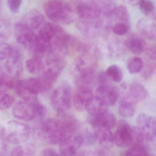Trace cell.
Returning a JSON list of instances; mask_svg holds the SVG:
<instances>
[{
    "label": "cell",
    "instance_id": "cell-43",
    "mask_svg": "<svg viewBox=\"0 0 156 156\" xmlns=\"http://www.w3.org/2000/svg\"><path fill=\"white\" fill-rule=\"evenodd\" d=\"M2 1L0 0V11L2 10Z\"/></svg>",
    "mask_w": 156,
    "mask_h": 156
},
{
    "label": "cell",
    "instance_id": "cell-47",
    "mask_svg": "<svg viewBox=\"0 0 156 156\" xmlns=\"http://www.w3.org/2000/svg\"></svg>",
    "mask_w": 156,
    "mask_h": 156
},
{
    "label": "cell",
    "instance_id": "cell-26",
    "mask_svg": "<svg viewBox=\"0 0 156 156\" xmlns=\"http://www.w3.org/2000/svg\"><path fill=\"white\" fill-rule=\"evenodd\" d=\"M36 151L35 147L32 144L18 145L12 150L10 156H33Z\"/></svg>",
    "mask_w": 156,
    "mask_h": 156
},
{
    "label": "cell",
    "instance_id": "cell-4",
    "mask_svg": "<svg viewBox=\"0 0 156 156\" xmlns=\"http://www.w3.org/2000/svg\"><path fill=\"white\" fill-rule=\"evenodd\" d=\"M44 9L47 16L51 21L68 24L73 21V13L60 0L48 1L45 3Z\"/></svg>",
    "mask_w": 156,
    "mask_h": 156
},
{
    "label": "cell",
    "instance_id": "cell-1",
    "mask_svg": "<svg viewBox=\"0 0 156 156\" xmlns=\"http://www.w3.org/2000/svg\"><path fill=\"white\" fill-rule=\"evenodd\" d=\"M35 130L38 136L53 145H60L73 135L59 118L43 121Z\"/></svg>",
    "mask_w": 156,
    "mask_h": 156
},
{
    "label": "cell",
    "instance_id": "cell-44",
    "mask_svg": "<svg viewBox=\"0 0 156 156\" xmlns=\"http://www.w3.org/2000/svg\"><path fill=\"white\" fill-rule=\"evenodd\" d=\"M3 72L2 66H1V65H0V74H2V73H3Z\"/></svg>",
    "mask_w": 156,
    "mask_h": 156
},
{
    "label": "cell",
    "instance_id": "cell-3",
    "mask_svg": "<svg viewBox=\"0 0 156 156\" xmlns=\"http://www.w3.org/2000/svg\"><path fill=\"white\" fill-rule=\"evenodd\" d=\"M31 133V128L28 125L18 121H11L2 129V136L8 143L18 145L27 141Z\"/></svg>",
    "mask_w": 156,
    "mask_h": 156
},
{
    "label": "cell",
    "instance_id": "cell-37",
    "mask_svg": "<svg viewBox=\"0 0 156 156\" xmlns=\"http://www.w3.org/2000/svg\"><path fill=\"white\" fill-rule=\"evenodd\" d=\"M139 5L141 10L145 13L149 14L155 10L154 4L149 1L140 0Z\"/></svg>",
    "mask_w": 156,
    "mask_h": 156
},
{
    "label": "cell",
    "instance_id": "cell-8",
    "mask_svg": "<svg viewBox=\"0 0 156 156\" xmlns=\"http://www.w3.org/2000/svg\"><path fill=\"white\" fill-rule=\"evenodd\" d=\"M137 127L143 135L144 138L151 142L155 138L156 119L153 115L142 113L137 118Z\"/></svg>",
    "mask_w": 156,
    "mask_h": 156
},
{
    "label": "cell",
    "instance_id": "cell-17",
    "mask_svg": "<svg viewBox=\"0 0 156 156\" xmlns=\"http://www.w3.org/2000/svg\"><path fill=\"white\" fill-rule=\"evenodd\" d=\"M44 22L45 17L43 14L37 9H33L24 15L22 23L34 30L42 25Z\"/></svg>",
    "mask_w": 156,
    "mask_h": 156
},
{
    "label": "cell",
    "instance_id": "cell-18",
    "mask_svg": "<svg viewBox=\"0 0 156 156\" xmlns=\"http://www.w3.org/2000/svg\"><path fill=\"white\" fill-rule=\"evenodd\" d=\"M137 30L144 36L151 40H155L156 26L155 21L150 18L140 19L136 24Z\"/></svg>",
    "mask_w": 156,
    "mask_h": 156
},
{
    "label": "cell",
    "instance_id": "cell-46",
    "mask_svg": "<svg viewBox=\"0 0 156 156\" xmlns=\"http://www.w3.org/2000/svg\"><path fill=\"white\" fill-rule=\"evenodd\" d=\"M0 156H5V155Z\"/></svg>",
    "mask_w": 156,
    "mask_h": 156
},
{
    "label": "cell",
    "instance_id": "cell-9",
    "mask_svg": "<svg viewBox=\"0 0 156 156\" xmlns=\"http://www.w3.org/2000/svg\"><path fill=\"white\" fill-rule=\"evenodd\" d=\"M132 127L129 123L122 120L118 123V127L114 136V142L117 147L125 148L132 144Z\"/></svg>",
    "mask_w": 156,
    "mask_h": 156
},
{
    "label": "cell",
    "instance_id": "cell-15",
    "mask_svg": "<svg viewBox=\"0 0 156 156\" xmlns=\"http://www.w3.org/2000/svg\"><path fill=\"white\" fill-rule=\"evenodd\" d=\"M13 113L16 118L24 121L35 119L34 111L31 104L26 101H19L14 105Z\"/></svg>",
    "mask_w": 156,
    "mask_h": 156
},
{
    "label": "cell",
    "instance_id": "cell-19",
    "mask_svg": "<svg viewBox=\"0 0 156 156\" xmlns=\"http://www.w3.org/2000/svg\"><path fill=\"white\" fill-rule=\"evenodd\" d=\"M96 141L104 148H109L112 147L114 144V136L111 129L107 127L97 128L94 132Z\"/></svg>",
    "mask_w": 156,
    "mask_h": 156
},
{
    "label": "cell",
    "instance_id": "cell-45",
    "mask_svg": "<svg viewBox=\"0 0 156 156\" xmlns=\"http://www.w3.org/2000/svg\"><path fill=\"white\" fill-rule=\"evenodd\" d=\"M99 1H101V2H107V1H111L112 0H98Z\"/></svg>",
    "mask_w": 156,
    "mask_h": 156
},
{
    "label": "cell",
    "instance_id": "cell-13",
    "mask_svg": "<svg viewBox=\"0 0 156 156\" xmlns=\"http://www.w3.org/2000/svg\"><path fill=\"white\" fill-rule=\"evenodd\" d=\"M83 145L81 135H73L60 145L59 153L61 156H74Z\"/></svg>",
    "mask_w": 156,
    "mask_h": 156
},
{
    "label": "cell",
    "instance_id": "cell-12",
    "mask_svg": "<svg viewBox=\"0 0 156 156\" xmlns=\"http://www.w3.org/2000/svg\"><path fill=\"white\" fill-rule=\"evenodd\" d=\"M95 93L96 97L101 100L108 106L114 105L120 96L118 88L111 84L98 86Z\"/></svg>",
    "mask_w": 156,
    "mask_h": 156
},
{
    "label": "cell",
    "instance_id": "cell-31",
    "mask_svg": "<svg viewBox=\"0 0 156 156\" xmlns=\"http://www.w3.org/2000/svg\"><path fill=\"white\" fill-rule=\"evenodd\" d=\"M12 34V28L9 23L4 19H0V43L8 40Z\"/></svg>",
    "mask_w": 156,
    "mask_h": 156
},
{
    "label": "cell",
    "instance_id": "cell-21",
    "mask_svg": "<svg viewBox=\"0 0 156 156\" xmlns=\"http://www.w3.org/2000/svg\"><path fill=\"white\" fill-rule=\"evenodd\" d=\"M108 107L101 100L93 96L88 102L85 110L90 115H97L108 112Z\"/></svg>",
    "mask_w": 156,
    "mask_h": 156
},
{
    "label": "cell",
    "instance_id": "cell-30",
    "mask_svg": "<svg viewBox=\"0 0 156 156\" xmlns=\"http://www.w3.org/2000/svg\"><path fill=\"white\" fill-rule=\"evenodd\" d=\"M146 147L143 144L131 146L122 156H147Z\"/></svg>",
    "mask_w": 156,
    "mask_h": 156
},
{
    "label": "cell",
    "instance_id": "cell-7",
    "mask_svg": "<svg viewBox=\"0 0 156 156\" xmlns=\"http://www.w3.org/2000/svg\"><path fill=\"white\" fill-rule=\"evenodd\" d=\"M66 63L63 58L49 57L44 62L42 76L54 83L65 68Z\"/></svg>",
    "mask_w": 156,
    "mask_h": 156
},
{
    "label": "cell",
    "instance_id": "cell-20",
    "mask_svg": "<svg viewBox=\"0 0 156 156\" xmlns=\"http://www.w3.org/2000/svg\"><path fill=\"white\" fill-rule=\"evenodd\" d=\"M136 103L127 94H125L120 103L119 112L120 115L124 118L132 117L135 113V106Z\"/></svg>",
    "mask_w": 156,
    "mask_h": 156
},
{
    "label": "cell",
    "instance_id": "cell-27",
    "mask_svg": "<svg viewBox=\"0 0 156 156\" xmlns=\"http://www.w3.org/2000/svg\"><path fill=\"white\" fill-rule=\"evenodd\" d=\"M16 82L14 78L5 72L0 74V95L4 94L8 90L14 88Z\"/></svg>",
    "mask_w": 156,
    "mask_h": 156
},
{
    "label": "cell",
    "instance_id": "cell-5",
    "mask_svg": "<svg viewBox=\"0 0 156 156\" xmlns=\"http://www.w3.org/2000/svg\"><path fill=\"white\" fill-rule=\"evenodd\" d=\"M71 89L68 85H62L53 91L50 97L52 108L59 114L67 113L71 105Z\"/></svg>",
    "mask_w": 156,
    "mask_h": 156
},
{
    "label": "cell",
    "instance_id": "cell-22",
    "mask_svg": "<svg viewBox=\"0 0 156 156\" xmlns=\"http://www.w3.org/2000/svg\"><path fill=\"white\" fill-rule=\"evenodd\" d=\"M80 29L86 34L95 35L100 33L103 27V24L100 20H83L79 23Z\"/></svg>",
    "mask_w": 156,
    "mask_h": 156
},
{
    "label": "cell",
    "instance_id": "cell-10",
    "mask_svg": "<svg viewBox=\"0 0 156 156\" xmlns=\"http://www.w3.org/2000/svg\"><path fill=\"white\" fill-rule=\"evenodd\" d=\"M75 13L83 20L98 19L102 14V10L96 4L78 1Z\"/></svg>",
    "mask_w": 156,
    "mask_h": 156
},
{
    "label": "cell",
    "instance_id": "cell-11",
    "mask_svg": "<svg viewBox=\"0 0 156 156\" xmlns=\"http://www.w3.org/2000/svg\"><path fill=\"white\" fill-rule=\"evenodd\" d=\"M14 33L16 41L20 44L29 48L36 36L34 30L22 23H17L15 24Z\"/></svg>",
    "mask_w": 156,
    "mask_h": 156
},
{
    "label": "cell",
    "instance_id": "cell-28",
    "mask_svg": "<svg viewBox=\"0 0 156 156\" xmlns=\"http://www.w3.org/2000/svg\"><path fill=\"white\" fill-rule=\"evenodd\" d=\"M143 62L139 57L130 58L127 63V69L131 74H136L141 72L143 68Z\"/></svg>",
    "mask_w": 156,
    "mask_h": 156
},
{
    "label": "cell",
    "instance_id": "cell-32",
    "mask_svg": "<svg viewBox=\"0 0 156 156\" xmlns=\"http://www.w3.org/2000/svg\"><path fill=\"white\" fill-rule=\"evenodd\" d=\"M31 104L34 111L35 119H42L45 116L47 113V109L45 106L41 103L37 99L31 102H28Z\"/></svg>",
    "mask_w": 156,
    "mask_h": 156
},
{
    "label": "cell",
    "instance_id": "cell-41",
    "mask_svg": "<svg viewBox=\"0 0 156 156\" xmlns=\"http://www.w3.org/2000/svg\"><path fill=\"white\" fill-rule=\"evenodd\" d=\"M111 81H112L106 75L105 72H101L99 74L98 78V82L99 83V86L111 85Z\"/></svg>",
    "mask_w": 156,
    "mask_h": 156
},
{
    "label": "cell",
    "instance_id": "cell-39",
    "mask_svg": "<svg viewBox=\"0 0 156 156\" xmlns=\"http://www.w3.org/2000/svg\"><path fill=\"white\" fill-rule=\"evenodd\" d=\"M22 3V0H7V5L11 12L17 13Z\"/></svg>",
    "mask_w": 156,
    "mask_h": 156
},
{
    "label": "cell",
    "instance_id": "cell-42",
    "mask_svg": "<svg viewBox=\"0 0 156 156\" xmlns=\"http://www.w3.org/2000/svg\"><path fill=\"white\" fill-rule=\"evenodd\" d=\"M41 156H61L54 149L50 148L44 149L41 152Z\"/></svg>",
    "mask_w": 156,
    "mask_h": 156
},
{
    "label": "cell",
    "instance_id": "cell-33",
    "mask_svg": "<svg viewBox=\"0 0 156 156\" xmlns=\"http://www.w3.org/2000/svg\"><path fill=\"white\" fill-rule=\"evenodd\" d=\"M0 97V110H6L12 107L15 102L13 95L4 94Z\"/></svg>",
    "mask_w": 156,
    "mask_h": 156
},
{
    "label": "cell",
    "instance_id": "cell-36",
    "mask_svg": "<svg viewBox=\"0 0 156 156\" xmlns=\"http://www.w3.org/2000/svg\"><path fill=\"white\" fill-rule=\"evenodd\" d=\"M80 134L83 140V145L91 146L95 144L96 141L95 133L85 131Z\"/></svg>",
    "mask_w": 156,
    "mask_h": 156
},
{
    "label": "cell",
    "instance_id": "cell-24",
    "mask_svg": "<svg viewBox=\"0 0 156 156\" xmlns=\"http://www.w3.org/2000/svg\"><path fill=\"white\" fill-rule=\"evenodd\" d=\"M44 68V62L41 58L33 56L26 61V68L32 75L42 74Z\"/></svg>",
    "mask_w": 156,
    "mask_h": 156
},
{
    "label": "cell",
    "instance_id": "cell-29",
    "mask_svg": "<svg viewBox=\"0 0 156 156\" xmlns=\"http://www.w3.org/2000/svg\"><path fill=\"white\" fill-rule=\"evenodd\" d=\"M105 73L110 80L114 82H120L123 78L122 71L121 68L117 65H111L109 66L105 71Z\"/></svg>",
    "mask_w": 156,
    "mask_h": 156
},
{
    "label": "cell",
    "instance_id": "cell-40",
    "mask_svg": "<svg viewBox=\"0 0 156 156\" xmlns=\"http://www.w3.org/2000/svg\"><path fill=\"white\" fill-rule=\"evenodd\" d=\"M127 26L122 23L116 24L113 28V32L117 35H123L127 33Z\"/></svg>",
    "mask_w": 156,
    "mask_h": 156
},
{
    "label": "cell",
    "instance_id": "cell-34",
    "mask_svg": "<svg viewBox=\"0 0 156 156\" xmlns=\"http://www.w3.org/2000/svg\"><path fill=\"white\" fill-rule=\"evenodd\" d=\"M132 144L131 146L143 144L144 138L143 133L138 127H132Z\"/></svg>",
    "mask_w": 156,
    "mask_h": 156
},
{
    "label": "cell",
    "instance_id": "cell-14",
    "mask_svg": "<svg viewBox=\"0 0 156 156\" xmlns=\"http://www.w3.org/2000/svg\"><path fill=\"white\" fill-rule=\"evenodd\" d=\"M88 121L91 125L96 128L103 127L111 129L116 124V117L114 115L108 112L97 115H90Z\"/></svg>",
    "mask_w": 156,
    "mask_h": 156
},
{
    "label": "cell",
    "instance_id": "cell-6",
    "mask_svg": "<svg viewBox=\"0 0 156 156\" xmlns=\"http://www.w3.org/2000/svg\"><path fill=\"white\" fill-rule=\"evenodd\" d=\"M5 62V73L14 78L20 76L23 72L22 53L17 48L11 46L10 54Z\"/></svg>",
    "mask_w": 156,
    "mask_h": 156
},
{
    "label": "cell",
    "instance_id": "cell-25",
    "mask_svg": "<svg viewBox=\"0 0 156 156\" xmlns=\"http://www.w3.org/2000/svg\"><path fill=\"white\" fill-rule=\"evenodd\" d=\"M125 44L128 50L136 55H141L144 49V42L139 37L129 38L125 41Z\"/></svg>",
    "mask_w": 156,
    "mask_h": 156
},
{
    "label": "cell",
    "instance_id": "cell-16",
    "mask_svg": "<svg viewBox=\"0 0 156 156\" xmlns=\"http://www.w3.org/2000/svg\"><path fill=\"white\" fill-rule=\"evenodd\" d=\"M93 96V91L89 87H78L73 96L74 107L79 111L85 110L88 102Z\"/></svg>",
    "mask_w": 156,
    "mask_h": 156
},
{
    "label": "cell",
    "instance_id": "cell-38",
    "mask_svg": "<svg viewBox=\"0 0 156 156\" xmlns=\"http://www.w3.org/2000/svg\"><path fill=\"white\" fill-rule=\"evenodd\" d=\"M11 49V46L9 44L5 43H0V60L7 58Z\"/></svg>",
    "mask_w": 156,
    "mask_h": 156
},
{
    "label": "cell",
    "instance_id": "cell-23",
    "mask_svg": "<svg viewBox=\"0 0 156 156\" xmlns=\"http://www.w3.org/2000/svg\"><path fill=\"white\" fill-rule=\"evenodd\" d=\"M136 103L143 101L147 96L145 88L139 83H133L130 85L129 92L127 94Z\"/></svg>",
    "mask_w": 156,
    "mask_h": 156
},
{
    "label": "cell",
    "instance_id": "cell-2",
    "mask_svg": "<svg viewBox=\"0 0 156 156\" xmlns=\"http://www.w3.org/2000/svg\"><path fill=\"white\" fill-rule=\"evenodd\" d=\"M96 66L95 58L90 55H82L75 60L73 71L78 87H89L94 79Z\"/></svg>",
    "mask_w": 156,
    "mask_h": 156
},
{
    "label": "cell",
    "instance_id": "cell-35",
    "mask_svg": "<svg viewBox=\"0 0 156 156\" xmlns=\"http://www.w3.org/2000/svg\"><path fill=\"white\" fill-rule=\"evenodd\" d=\"M119 19L124 22H127L129 19V14L127 8L124 5L116 7L114 11V15Z\"/></svg>",
    "mask_w": 156,
    "mask_h": 156
}]
</instances>
